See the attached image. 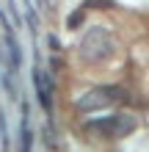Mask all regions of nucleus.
Instances as JSON below:
<instances>
[{"instance_id":"9d476101","label":"nucleus","mask_w":149,"mask_h":152,"mask_svg":"<svg viewBox=\"0 0 149 152\" xmlns=\"http://www.w3.org/2000/svg\"><path fill=\"white\" fill-rule=\"evenodd\" d=\"M86 3H89V6H97V8H113V6H116L113 0H86Z\"/></svg>"},{"instance_id":"423d86ee","label":"nucleus","mask_w":149,"mask_h":152,"mask_svg":"<svg viewBox=\"0 0 149 152\" xmlns=\"http://www.w3.org/2000/svg\"><path fill=\"white\" fill-rule=\"evenodd\" d=\"M6 47H8V66L17 69L22 64V53H20V44L14 39V31H6Z\"/></svg>"},{"instance_id":"f8f14e48","label":"nucleus","mask_w":149,"mask_h":152,"mask_svg":"<svg viewBox=\"0 0 149 152\" xmlns=\"http://www.w3.org/2000/svg\"><path fill=\"white\" fill-rule=\"evenodd\" d=\"M58 3H61V0H44V6H47V8H55Z\"/></svg>"},{"instance_id":"0eeeda50","label":"nucleus","mask_w":149,"mask_h":152,"mask_svg":"<svg viewBox=\"0 0 149 152\" xmlns=\"http://www.w3.org/2000/svg\"><path fill=\"white\" fill-rule=\"evenodd\" d=\"M0 144H3V152H8V127H6V113L0 108Z\"/></svg>"},{"instance_id":"f257e3e1","label":"nucleus","mask_w":149,"mask_h":152,"mask_svg":"<svg viewBox=\"0 0 149 152\" xmlns=\"http://www.w3.org/2000/svg\"><path fill=\"white\" fill-rule=\"evenodd\" d=\"M113 50H116V42H113V33L102 25H94L83 33L80 44H77V56H80L83 64H105Z\"/></svg>"},{"instance_id":"f03ea898","label":"nucleus","mask_w":149,"mask_h":152,"mask_svg":"<svg viewBox=\"0 0 149 152\" xmlns=\"http://www.w3.org/2000/svg\"><path fill=\"white\" fill-rule=\"evenodd\" d=\"M116 102H127V91L121 86H94L86 94L77 97V111L80 113H94V111H105Z\"/></svg>"},{"instance_id":"39448f33","label":"nucleus","mask_w":149,"mask_h":152,"mask_svg":"<svg viewBox=\"0 0 149 152\" xmlns=\"http://www.w3.org/2000/svg\"><path fill=\"white\" fill-rule=\"evenodd\" d=\"M33 147V130L28 124V102H22V119H20V152H31Z\"/></svg>"},{"instance_id":"7ed1b4c3","label":"nucleus","mask_w":149,"mask_h":152,"mask_svg":"<svg viewBox=\"0 0 149 152\" xmlns=\"http://www.w3.org/2000/svg\"><path fill=\"white\" fill-rule=\"evenodd\" d=\"M135 127H138V119L133 113H116V116H105V119H91L86 124V130L91 136H105V138H127Z\"/></svg>"},{"instance_id":"9b49d317","label":"nucleus","mask_w":149,"mask_h":152,"mask_svg":"<svg viewBox=\"0 0 149 152\" xmlns=\"http://www.w3.org/2000/svg\"><path fill=\"white\" fill-rule=\"evenodd\" d=\"M6 6H8V11H11V20H14V25H20V14H17L14 3H11V0H6Z\"/></svg>"},{"instance_id":"ddd939ff","label":"nucleus","mask_w":149,"mask_h":152,"mask_svg":"<svg viewBox=\"0 0 149 152\" xmlns=\"http://www.w3.org/2000/svg\"><path fill=\"white\" fill-rule=\"evenodd\" d=\"M22 3H25V6H31V0H22Z\"/></svg>"},{"instance_id":"20e7f679","label":"nucleus","mask_w":149,"mask_h":152,"mask_svg":"<svg viewBox=\"0 0 149 152\" xmlns=\"http://www.w3.org/2000/svg\"><path fill=\"white\" fill-rule=\"evenodd\" d=\"M33 86H36V94H39L41 108L50 111L52 108V102H50V80L41 75V69H33Z\"/></svg>"},{"instance_id":"1a4fd4ad","label":"nucleus","mask_w":149,"mask_h":152,"mask_svg":"<svg viewBox=\"0 0 149 152\" xmlns=\"http://www.w3.org/2000/svg\"><path fill=\"white\" fill-rule=\"evenodd\" d=\"M3 88L8 91V97H17V83H14V75H11V72L3 75Z\"/></svg>"},{"instance_id":"6e6552de","label":"nucleus","mask_w":149,"mask_h":152,"mask_svg":"<svg viewBox=\"0 0 149 152\" xmlns=\"http://www.w3.org/2000/svg\"><path fill=\"white\" fill-rule=\"evenodd\" d=\"M80 25H83V11H75V14H69V17H66V28H69V31L80 28Z\"/></svg>"}]
</instances>
